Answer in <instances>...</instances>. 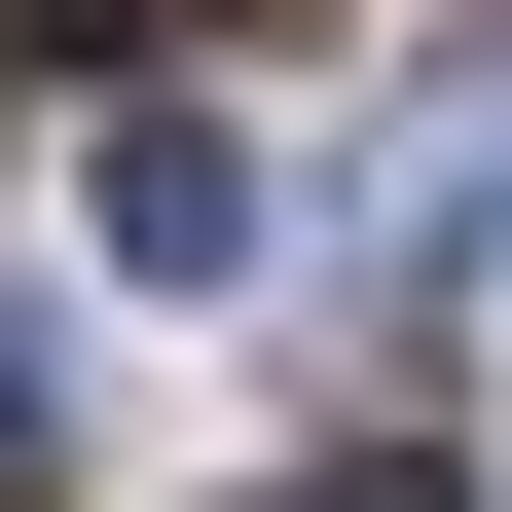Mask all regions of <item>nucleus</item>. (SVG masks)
Here are the masks:
<instances>
[{
	"label": "nucleus",
	"instance_id": "f03ea898",
	"mask_svg": "<svg viewBox=\"0 0 512 512\" xmlns=\"http://www.w3.org/2000/svg\"><path fill=\"white\" fill-rule=\"evenodd\" d=\"M293 512H439V439H330V476H293Z\"/></svg>",
	"mask_w": 512,
	"mask_h": 512
},
{
	"label": "nucleus",
	"instance_id": "7ed1b4c3",
	"mask_svg": "<svg viewBox=\"0 0 512 512\" xmlns=\"http://www.w3.org/2000/svg\"><path fill=\"white\" fill-rule=\"evenodd\" d=\"M0 476H37V330H0Z\"/></svg>",
	"mask_w": 512,
	"mask_h": 512
},
{
	"label": "nucleus",
	"instance_id": "f257e3e1",
	"mask_svg": "<svg viewBox=\"0 0 512 512\" xmlns=\"http://www.w3.org/2000/svg\"><path fill=\"white\" fill-rule=\"evenodd\" d=\"M110 256H147V293L256 256V147H220V110H110Z\"/></svg>",
	"mask_w": 512,
	"mask_h": 512
}]
</instances>
